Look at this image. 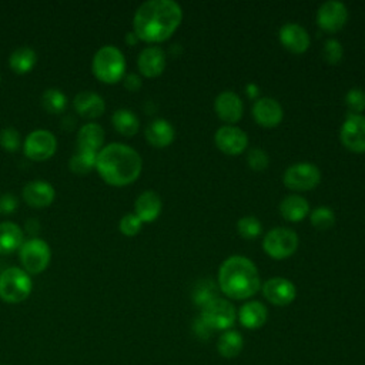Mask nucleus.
I'll list each match as a JSON object with an SVG mask.
<instances>
[{
	"label": "nucleus",
	"mask_w": 365,
	"mask_h": 365,
	"mask_svg": "<svg viewBox=\"0 0 365 365\" xmlns=\"http://www.w3.org/2000/svg\"><path fill=\"white\" fill-rule=\"evenodd\" d=\"M182 10L173 0L144 1L134 13L133 31L138 40L160 43L167 40L180 26Z\"/></svg>",
	"instance_id": "f257e3e1"
},
{
	"label": "nucleus",
	"mask_w": 365,
	"mask_h": 365,
	"mask_svg": "<svg viewBox=\"0 0 365 365\" xmlns=\"http://www.w3.org/2000/svg\"><path fill=\"white\" fill-rule=\"evenodd\" d=\"M143 168L140 154L123 143H111L97 153L96 170L110 185L123 187L134 182Z\"/></svg>",
	"instance_id": "f03ea898"
},
{
	"label": "nucleus",
	"mask_w": 365,
	"mask_h": 365,
	"mask_svg": "<svg viewBox=\"0 0 365 365\" xmlns=\"http://www.w3.org/2000/svg\"><path fill=\"white\" fill-rule=\"evenodd\" d=\"M261 287L255 264L242 255L228 257L218 269V288L232 299H245Z\"/></svg>",
	"instance_id": "7ed1b4c3"
},
{
	"label": "nucleus",
	"mask_w": 365,
	"mask_h": 365,
	"mask_svg": "<svg viewBox=\"0 0 365 365\" xmlns=\"http://www.w3.org/2000/svg\"><path fill=\"white\" fill-rule=\"evenodd\" d=\"M94 76L103 83H115L124 77L125 58L120 48L107 44L100 47L91 61Z\"/></svg>",
	"instance_id": "20e7f679"
},
{
	"label": "nucleus",
	"mask_w": 365,
	"mask_h": 365,
	"mask_svg": "<svg viewBox=\"0 0 365 365\" xmlns=\"http://www.w3.org/2000/svg\"><path fill=\"white\" fill-rule=\"evenodd\" d=\"M33 289L30 275L19 267H9L0 272V298L9 304L23 302Z\"/></svg>",
	"instance_id": "39448f33"
},
{
	"label": "nucleus",
	"mask_w": 365,
	"mask_h": 365,
	"mask_svg": "<svg viewBox=\"0 0 365 365\" xmlns=\"http://www.w3.org/2000/svg\"><path fill=\"white\" fill-rule=\"evenodd\" d=\"M19 258L27 274H40L48 267L51 251L44 240L31 237L23 241L19 248Z\"/></svg>",
	"instance_id": "423d86ee"
},
{
	"label": "nucleus",
	"mask_w": 365,
	"mask_h": 365,
	"mask_svg": "<svg viewBox=\"0 0 365 365\" xmlns=\"http://www.w3.org/2000/svg\"><path fill=\"white\" fill-rule=\"evenodd\" d=\"M264 251L275 259L291 257L298 248V235L285 227H275L267 232L262 241Z\"/></svg>",
	"instance_id": "0eeeda50"
},
{
	"label": "nucleus",
	"mask_w": 365,
	"mask_h": 365,
	"mask_svg": "<svg viewBox=\"0 0 365 365\" xmlns=\"http://www.w3.org/2000/svg\"><path fill=\"white\" fill-rule=\"evenodd\" d=\"M284 184L294 191H308L321 181V171L312 163H295L284 173Z\"/></svg>",
	"instance_id": "6e6552de"
},
{
	"label": "nucleus",
	"mask_w": 365,
	"mask_h": 365,
	"mask_svg": "<svg viewBox=\"0 0 365 365\" xmlns=\"http://www.w3.org/2000/svg\"><path fill=\"white\" fill-rule=\"evenodd\" d=\"M200 317L212 331H227L234 325L237 312L230 301L218 297L201 308Z\"/></svg>",
	"instance_id": "1a4fd4ad"
},
{
	"label": "nucleus",
	"mask_w": 365,
	"mask_h": 365,
	"mask_svg": "<svg viewBox=\"0 0 365 365\" xmlns=\"http://www.w3.org/2000/svg\"><path fill=\"white\" fill-rule=\"evenodd\" d=\"M23 150L29 158L34 161H43L56 153L57 140L48 130H34L24 138Z\"/></svg>",
	"instance_id": "9d476101"
},
{
	"label": "nucleus",
	"mask_w": 365,
	"mask_h": 365,
	"mask_svg": "<svg viewBox=\"0 0 365 365\" xmlns=\"http://www.w3.org/2000/svg\"><path fill=\"white\" fill-rule=\"evenodd\" d=\"M341 141L354 153H365V117L348 113L341 125Z\"/></svg>",
	"instance_id": "9b49d317"
},
{
	"label": "nucleus",
	"mask_w": 365,
	"mask_h": 365,
	"mask_svg": "<svg viewBox=\"0 0 365 365\" xmlns=\"http://www.w3.org/2000/svg\"><path fill=\"white\" fill-rule=\"evenodd\" d=\"M348 19L346 6L336 0H328L322 3L317 11L318 26L328 33H335L341 30Z\"/></svg>",
	"instance_id": "f8f14e48"
},
{
	"label": "nucleus",
	"mask_w": 365,
	"mask_h": 365,
	"mask_svg": "<svg viewBox=\"0 0 365 365\" xmlns=\"http://www.w3.org/2000/svg\"><path fill=\"white\" fill-rule=\"evenodd\" d=\"M214 141L220 151L228 155H237L245 151L248 145V135L235 125H222L215 131Z\"/></svg>",
	"instance_id": "ddd939ff"
},
{
	"label": "nucleus",
	"mask_w": 365,
	"mask_h": 365,
	"mask_svg": "<svg viewBox=\"0 0 365 365\" xmlns=\"http://www.w3.org/2000/svg\"><path fill=\"white\" fill-rule=\"evenodd\" d=\"M262 295L272 305L285 307L295 299L297 289L289 279L282 277H274L262 284Z\"/></svg>",
	"instance_id": "4468645a"
},
{
	"label": "nucleus",
	"mask_w": 365,
	"mask_h": 365,
	"mask_svg": "<svg viewBox=\"0 0 365 365\" xmlns=\"http://www.w3.org/2000/svg\"><path fill=\"white\" fill-rule=\"evenodd\" d=\"M252 117L254 120L267 128L277 127L284 117V110L281 104L272 97H262L255 100L252 106Z\"/></svg>",
	"instance_id": "2eb2a0df"
},
{
	"label": "nucleus",
	"mask_w": 365,
	"mask_h": 365,
	"mask_svg": "<svg viewBox=\"0 0 365 365\" xmlns=\"http://www.w3.org/2000/svg\"><path fill=\"white\" fill-rule=\"evenodd\" d=\"M278 37L282 46L295 54L307 51L311 43L308 31L298 23H284L278 31Z\"/></svg>",
	"instance_id": "dca6fc26"
},
{
	"label": "nucleus",
	"mask_w": 365,
	"mask_h": 365,
	"mask_svg": "<svg viewBox=\"0 0 365 365\" xmlns=\"http://www.w3.org/2000/svg\"><path fill=\"white\" fill-rule=\"evenodd\" d=\"M21 194L26 204L34 208H43L54 201L56 190L48 181L33 180L23 187Z\"/></svg>",
	"instance_id": "f3484780"
},
{
	"label": "nucleus",
	"mask_w": 365,
	"mask_h": 365,
	"mask_svg": "<svg viewBox=\"0 0 365 365\" xmlns=\"http://www.w3.org/2000/svg\"><path fill=\"white\" fill-rule=\"evenodd\" d=\"M214 108L217 115L228 123V124H234L237 123L244 113V104L242 100L240 98L238 94H235L234 91H222L215 97L214 101Z\"/></svg>",
	"instance_id": "a211bd4d"
},
{
	"label": "nucleus",
	"mask_w": 365,
	"mask_h": 365,
	"mask_svg": "<svg viewBox=\"0 0 365 365\" xmlns=\"http://www.w3.org/2000/svg\"><path fill=\"white\" fill-rule=\"evenodd\" d=\"M138 70L145 77H157L165 68V54L157 46L145 47L140 51L137 58Z\"/></svg>",
	"instance_id": "6ab92c4d"
},
{
	"label": "nucleus",
	"mask_w": 365,
	"mask_h": 365,
	"mask_svg": "<svg viewBox=\"0 0 365 365\" xmlns=\"http://www.w3.org/2000/svg\"><path fill=\"white\" fill-rule=\"evenodd\" d=\"M73 106L77 114L86 118L100 117L106 110L104 98L100 94L88 90L77 93L73 100Z\"/></svg>",
	"instance_id": "aec40b11"
},
{
	"label": "nucleus",
	"mask_w": 365,
	"mask_h": 365,
	"mask_svg": "<svg viewBox=\"0 0 365 365\" xmlns=\"http://www.w3.org/2000/svg\"><path fill=\"white\" fill-rule=\"evenodd\" d=\"M161 208L163 204L158 194L153 190H147L137 197L134 204V214L143 222H153L161 214Z\"/></svg>",
	"instance_id": "412c9836"
},
{
	"label": "nucleus",
	"mask_w": 365,
	"mask_h": 365,
	"mask_svg": "<svg viewBox=\"0 0 365 365\" xmlns=\"http://www.w3.org/2000/svg\"><path fill=\"white\" fill-rule=\"evenodd\" d=\"M175 130L173 124L164 118H155L145 127L147 141L157 148H164L173 143Z\"/></svg>",
	"instance_id": "4be33fe9"
},
{
	"label": "nucleus",
	"mask_w": 365,
	"mask_h": 365,
	"mask_svg": "<svg viewBox=\"0 0 365 365\" xmlns=\"http://www.w3.org/2000/svg\"><path fill=\"white\" fill-rule=\"evenodd\" d=\"M238 319L247 329H257L267 322L268 309L259 301H248L240 308Z\"/></svg>",
	"instance_id": "5701e85b"
},
{
	"label": "nucleus",
	"mask_w": 365,
	"mask_h": 365,
	"mask_svg": "<svg viewBox=\"0 0 365 365\" xmlns=\"http://www.w3.org/2000/svg\"><path fill=\"white\" fill-rule=\"evenodd\" d=\"M279 212L287 221L299 222L309 214V204L302 195L289 194L281 201Z\"/></svg>",
	"instance_id": "b1692460"
},
{
	"label": "nucleus",
	"mask_w": 365,
	"mask_h": 365,
	"mask_svg": "<svg viewBox=\"0 0 365 365\" xmlns=\"http://www.w3.org/2000/svg\"><path fill=\"white\" fill-rule=\"evenodd\" d=\"M104 141V130L97 123L84 124L77 134V148L98 153Z\"/></svg>",
	"instance_id": "393cba45"
},
{
	"label": "nucleus",
	"mask_w": 365,
	"mask_h": 365,
	"mask_svg": "<svg viewBox=\"0 0 365 365\" xmlns=\"http://www.w3.org/2000/svg\"><path fill=\"white\" fill-rule=\"evenodd\" d=\"M23 230L11 221L0 222V254H10L23 244Z\"/></svg>",
	"instance_id": "a878e982"
},
{
	"label": "nucleus",
	"mask_w": 365,
	"mask_h": 365,
	"mask_svg": "<svg viewBox=\"0 0 365 365\" xmlns=\"http://www.w3.org/2000/svg\"><path fill=\"white\" fill-rule=\"evenodd\" d=\"M242 348H244V338L238 331H234V329H227L225 332L221 334V336L217 341L218 354L227 359H231L240 355Z\"/></svg>",
	"instance_id": "bb28decb"
},
{
	"label": "nucleus",
	"mask_w": 365,
	"mask_h": 365,
	"mask_svg": "<svg viewBox=\"0 0 365 365\" xmlns=\"http://www.w3.org/2000/svg\"><path fill=\"white\" fill-rule=\"evenodd\" d=\"M111 123H113L114 128L125 137L134 135L140 128L138 117L135 115L134 111H131L128 108L115 110L111 115Z\"/></svg>",
	"instance_id": "cd10ccee"
},
{
	"label": "nucleus",
	"mask_w": 365,
	"mask_h": 365,
	"mask_svg": "<svg viewBox=\"0 0 365 365\" xmlns=\"http://www.w3.org/2000/svg\"><path fill=\"white\" fill-rule=\"evenodd\" d=\"M37 60V54L36 51L29 47V46H20L17 47L9 57V66L11 67V70H14L16 73H27L30 71Z\"/></svg>",
	"instance_id": "c85d7f7f"
},
{
	"label": "nucleus",
	"mask_w": 365,
	"mask_h": 365,
	"mask_svg": "<svg viewBox=\"0 0 365 365\" xmlns=\"http://www.w3.org/2000/svg\"><path fill=\"white\" fill-rule=\"evenodd\" d=\"M218 298V287L212 279H200L192 289V301L197 307H205Z\"/></svg>",
	"instance_id": "c756f323"
},
{
	"label": "nucleus",
	"mask_w": 365,
	"mask_h": 365,
	"mask_svg": "<svg viewBox=\"0 0 365 365\" xmlns=\"http://www.w3.org/2000/svg\"><path fill=\"white\" fill-rule=\"evenodd\" d=\"M97 153L77 148V151L70 158L68 167L74 174H87L91 168H96Z\"/></svg>",
	"instance_id": "7c9ffc66"
},
{
	"label": "nucleus",
	"mask_w": 365,
	"mask_h": 365,
	"mask_svg": "<svg viewBox=\"0 0 365 365\" xmlns=\"http://www.w3.org/2000/svg\"><path fill=\"white\" fill-rule=\"evenodd\" d=\"M41 104L48 113L56 114V113H61L66 108L67 98L61 90L51 87L44 90V93L41 94Z\"/></svg>",
	"instance_id": "2f4dec72"
},
{
	"label": "nucleus",
	"mask_w": 365,
	"mask_h": 365,
	"mask_svg": "<svg viewBox=\"0 0 365 365\" xmlns=\"http://www.w3.org/2000/svg\"><path fill=\"white\" fill-rule=\"evenodd\" d=\"M237 230H238V234L245 238V240H254L257 238L261 231H262V225H261V221L254 217V215H245V217H241L237 222Z\"/></svg>",
	"instance_id": "473e14b6"
},
{
	"label": "nucleus",
	"mask_w": 365,
	"mask_h": 365,
	"mask_svg": "<svg viewBox=\"0 0 365 365\" xmlns=\"http://www.w3.org/2000/svg\"><path fill=\"white\" fill-rule=\"evenodd\" d=\"M309 221L318 230H328L335 224V214L328 207H317L309 214Z\"/></svg>",
	"instance_id": "72a5a7b5"
},
{
	"label": "nucleus",
	"mask_w": 365,
	"mask_h": 365,
	"mask_svg": "<svg viewBox=\"0 0 365 365\" xmlns=\"http://www.w3.org/2000/svg\"><path fill=\"white\" fill-rule=\"evenodd\" d=\"M0 145L6 150V151H17L21 145V135L20 133L9 125V127H4L1 131H0Z\"/></svg>",
	"instance_id": "f704fd0d"
},
{
	"label": "nucleus",
	"mask_w": 365,
	"mask_h": 365,
	"mask_svg": "<svg viewBox=\"0 0 365 365\" xmlns=\"http://www.w3.org/2000/svg\"><path fill=\"white\" fill-rule=\"evenodd\" d=\"M345 103L351 114H361L365 110V91L359 87L348 90L345 94Z\"/></svg>",
	"instance_id": "c9c22d12"
},
{
	"label": "nucleus",
	"mask_w": 365,
	"mask_h": 365,
	"mask_svg": "<svg viewBox=\"0 0 365 365\" xmlns=\"http://www.w3.org/2000/svg\"><path fill=\"white\" fill-rule=\"evenodd\" d=\"M322 54H324V58L331 63V64H336L342 60V56H344V47L342 44L336 40V38H328L325 43H324V47H322Z\"/></svg>",
	"instance_id": "e433bc0d"
},
{
	"label": "nucleus",
	"mask_w": 365,
	"mask_h": 365,
	"mask_svg": "<svg viewBox=\"0 0 365 365\" xmlns=\"http://www.w3.org/2000/svg\"><path fill=\"white\" fill-rule=\"evenodd\" d=\"M247 161H248V165L254 170V171H264L268 164H269V158H268V154L262 150V148H251L247 154Z\"/></svg>",
	"instance_id": "4c0bfd02"
},
{
	"label": "nucleus",
	"mask_w": 365,
	"mask_h": 365,
	"mask_svg": "<svg viewBox=\"0 0 365 365\" xmlns=\"http://www.w3.org/2000/svg\"><path fill=\"white\" fill-rule=\"evenodd\" d=\"M141 225H143V221L134 212H128V214L123 215V218L120 220V224H118L120 231L127 237H133L137 232H140Z\"/></svg>",
	"instance_id": "58836bf2"
},
{
	"label": "nucleus",
	"mask_w": 365,
	"mask_h": 365,
	"mask_svg": "<svg viewBox=\"0 0 365 365\" xmlns=\"http://www.w3.org/2000/svg\"><path fill=\"white\" fill-rule=\"evenodd\" d=\"M19 200L11 192H4L0 195V214H11L17 210Z\"/></svg>",
	"instance_id": "ea45409f"
},
{
	"label": "nucleus",
	"mask_w": 365,
	"mask_h": 365,
	"mask_svg": "<svg viewBox=\"0 0 365 365\" xmlns=\"http://www.w3.org/2000/svg\"><path fill=\"white\" fill-rule=\"evenodd\" d=\"M192 332L198 339H208L212 334V329L202 321L201 317H197L192 322Z\"/></svg>",
	"instance_id": "a19ab883"
},
{
	"label": "nucleus",
	"mask_w": 365,
	"mask_h": 365,
	"mask_svg": "<svg viewBox=\"0 0 365 365\" xmlns=\"http://www.w3.org/2000/svg\"><path fill=\"white\" fill-rule=\"evenodd\" d=\"M124 80V87L128 90V91H137L140 90L143 81H141V77L135 73H128L123 77Z\"/></svg>",
	"instance_id": "79ce46f5"
},
{
	"label": "nucleus",
	"mask_w": 365,
	"mask_h": 365,
	"mask_svg": "<svg viewBox=\"0 0 365 365\" xmlns=\"http://www.w3.org/2000/svg\"><path fill=\"white\" fill-rule=\"evenodd\" d=\"M247 93H248V96H250L251 98H255V97L258 96V93H259V88H258L257 84L250 83V84H247Z\"/></svg>",
	"instance_id": "37998d69"
},
{
	"label": "nucleus",
	"mask_w": 365,
	"mask_h": 365,
	"mask_svg": "<svg viewBox=\"0 0 365 365\" xmlns=\"http://www.w3.org/2000/svg\"><path fill=\"white\" fill-rule=\"evenodd\" d=\"M137 41H138V37L135 36V33H134V31H128V33L125 34V43H128V44L134 46Z\"/></svg>",
	"instance_id": "c03bdc74"
}]
</instances>
